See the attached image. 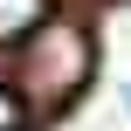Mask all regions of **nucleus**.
I'll return each instance as SVG.
<instances>
[{
    "label": "nucleus",
    "mask_w": 131,
    "mask_h": 131,
    "mask_svg": "<svg viewBox=\"0 0 131 131\" xmlns=\"http://www.w3.org/2000/svg\"><path fill=\"white\" fill-rule=\"evenodd\" d=\"M97 69V48L76 21H41L28 41H21V104L28 111H62Z\"/></svg>",
    "instance_id": "f257e3e1"
},
{
    "label": "nucleus",
    "mask_w": 131,
    "mask_h": 131,
    "mask_svg": "<svg viewBox=\"0 0 131 131\" xmlns=\"http://www.w3.org/2000/svg\"><path fill=\"white\" fill-rule=\"evenodd\" d=\"M21 124H28V104L14 83H0V131H21Z\"/></svg>",
    "instance_id": "7ed1b4c3"
},
{
    "label": "nucleus",
    "mask_w": 131,
    "mask_h": 131,
    "mask_svg": "<svg viewBox=\"0 0 131 131\" xmlns=\"http://www.w3.org/2000/svg\"><path fill=\"white\" fill-rule=\"evenodd\" d=\"M124 111H131V90H124Z\"/></svg>",
    "instance_id": "20e7f679"
},
{
    "label": "nucleus",
    "mask_w": 131,
    "mask_h": 131,
    "mask_svg": "<svg viewBox=\"0 0 131 131\" xmlns=\"http://www.w3.org/2000/svg\"><path fill=\"white\" fill-rule=\"evenodd\" d=\"M48 21V0H0V48H21Z\"/></svg>",
    "instance_id": "f03ea898"
}]
</instances>
